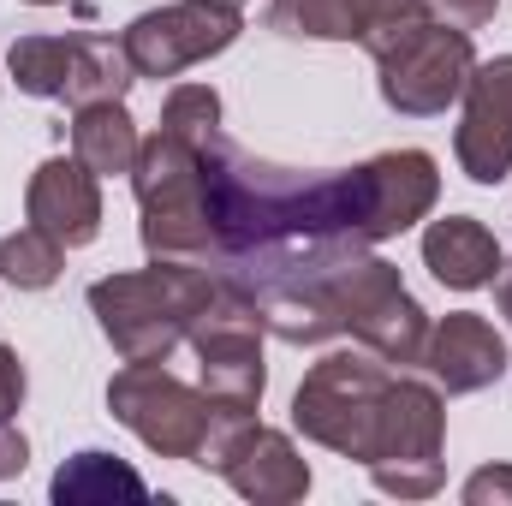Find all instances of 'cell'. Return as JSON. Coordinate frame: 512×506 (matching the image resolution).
I'll use <instances>...</instances> for the list:
<instances>
[{"label":"cell","mask_w":512,"mask_h":506,"mask_svg":"<svg viewBox=\"0 0 512 506\" xmlns=\"http://www.w3.org/2000/svg\"><path fill=\"white\" fill-rule=\"evenodd\" d=\"M18 405H24V364L12 346H0V423H12Z\"/></svg>","instance_id":"7402d4cb"},{"label":"cell","mask_w":512,"mask_h":506,"mask_svg":"<svg viewBox=\"0 0 512 506\" xmlns=\"http://www.w3.org/2000/svg\"><path fill=\"white\" fill-rule=\"evenodd\" d=\"M465 506H512V465H483L465 477Z\"/></svg>","instance_id":"44dd1931"},{"label":"cell","mask_w":512,"mask_h":506,"mask_svg":"<svg viewBox=\"0 0 512 506\" xmlns=\"http://www.w3.org/2000/svg\"><path fill=\"white\" fill-rule=\"evenodd\" d=\"M387 370L382 358L364 352H328L322 364H310V376L292 393V429L340 459L370 465L376 447V423H382V399H387Z\"/></svg>","instance_id":"277c9868"},{"label":"cell","mask_w":512,"mask_h":506,"mask_svg":"<svg viewBox=\"0 0 512 506\" xmlns=\"http://www.w3.org/2000/svg\"><path fill=\"white\" fill-rule=\"evenodd\" d=\"M423 268L453 292H477L501 274V239L477 215H447L423 233Z\"/></svg>","instance_id":"2e32d148"},{"label":"cell","mask_w":512,"mask_h":506,"mask_svg":"<svg viewBox=\"0 0 512 506\" xmlns=\"http://www.w3.org/2000/svg\"><path fill=\"white\" fill-rule=\"evenodd\" d=\"M459 102H465V114L453 131V155H459L465 179L501 185L512 173V54L477 60Z\"/></svg>","instance_id":"7c38bea8"},{"label":"cell","mask_w":512,"mask_h":506,"mask_svg":"<svg viewBox=\"0 0 512 506\" xmlns=\"http://www.w3.org/2000/svg\"><path fill=\"white\" fill-rule=\"evenodd\" d=\"M197 465L221 471L227 489L256 506H292L310 495L304 453L292 447L286 429H268L262 417H227V423H215V435H209V447H203Z\"/></svg>","instance_id":"8fae6325"},{"label":"cell","mask_w":512,"mask_h":506,"mask_svg":"<svg viewBox=\"0 0 512 506\" xmlns=\"http://www.w3.org/2000/svg\"><path fill=\"white\" fill-rule=\"evenodd\" d=\"M131 191L149 262H197L256 298L274 280L322 274L417 227L441 197V173L429 149L298 173L245 155L227 131L179 137L155 126L137 149Z\"/></svg>","instance_id":"6da1fadb"},{"label":"cell","mask_w":512,"mask_h":506,"mask_svg":"<svg viewBox=\"0 0 512 506\" xmlns=\"http://www.w3.org/2000/svg\"><path fill=\"white\" fill-rule=\"evenodd\" d=\"M489 286H495V304H501V316H507V328H512V262L507 256H501V274Z\"/></svg>","instance_id":"d4e9b609"},{"label":"cell","mask_w":512,"mask_h":506,"mask_svg":"<svg viewBox=\"0 0 512 506\" xmlns=\"http://www.w3.org/2000/svg\"><path fill=\"white\" fill-rule=\"evenodd\" d=\"M239 30H245L239 0H173V6L137 12L120 30V48L137 78H179L185 66L227 54Z\"/></svg>","instance_id":"30bf717a"},{"label":"cell","mask_w":512,"mask_h":506,"mask_svg":"<svg viewBox=\"0 0 512 506\" xmlns=\"http://www.w3.org/2000/svg\"><path fill=\"white\" fill-rule=\"evenodd\" d=\"M108 411L161 459H203V447L215 435L209 393L179 381L167 364H126L108 381Z\"/></svg>","instance_id":"9c48e42d"},{"label":"cell","mask_w":512,"mask_h":506,"mask_svg":"<svg viewBox=\"0 0 512 506\" xmlns=\"http://www.w3.org/2000/svg\"><path fill=\"white\" fill-rule=\"evenodd\" d=\"M441 447H447V405L429 381L393 376L370 447V483L393 501H429L441 489Z\"/></svg>","instance_id":"52a82bcc"},{"label":"cell","mask_w":512,"mask_h":506,"mask_svg":"<svg viewBox=\"0 0 512 506\" xmlns=\"http://www.w3.org/2000/svg\"><path fill=\"white\" fill-rule=\"evenodd\" d=\"M24 215H30V227L54 233L66 251H78V245H90L102 233V179L78 155H48L30 173Z\"/></svg>","instance_id":"4fadbf2b"},{"label":"cell","mask_w":512,"mask_h":506,"mask_svg":"<svg viewBox=\"0 0 512 506\" xmlns=\"http://www.w3.org/2000/svg\"><path fill=\"white\" fill-rule=\"evenodd\" d=\"M6 72L24 96L42 102H126V90L137 84L126 48L114 36L96 30H72V36H18L6 48Z\"/></svg>","instance_id":"ba28073f"},{"label":"cell","mask_w":512,"mask_h":506,"mask_svg":"<svg viewBox=\"0 0 512 506\" xmlns=\"http://www.w3.org/2000/svg\"><path fill=\"white\" fill-rule=\"evenodd\" d=\"M423 370L447 393H483V387H495V381L507 376V340H501V328L489 316L453 310V316H441L429 328Z\"/></svg>","instance_id":"9a60e30c"},{"label":"cell","mask_w":512,"mask_h":506,"mask_svg":"<svg viewBox=\"0 0 512 506\" xmlns=\"http://www.w3.org/2000/svg\"><path fill=\"white\" fill-rule=\"evenodd\" d=\"M322 292L334 304L340 334H352L358 346H370L382 364H423V340H429V316L411 298V286L399 280V268L382 256L358 251L334 268H322Z\"/></svg>","instance_id":"5b68a950"},{"label":"cell","mask_w":512,"mask_h":506,"mask_svg":"<svg viewBox=\"0 0 512 506\" xmlns=\"http://www.w3.org/2000/svg\"><path fill=\"white\" fill-rule=\"evenodd\" d=\"M161 131H179V137L221 131V96L209 84H173L167 102H161Z\"/></svg>","instance_id":"ffe728a7"},{"label":"cell","mask_w":512,"mask_h":506,"mask_svg":"<svg viewBox=\"0 0 512 506\" xmlns=\"http://www.w3.org/2000/svg\"><path fill=\"white\" fill-rule=\"evenodd\" d=\"M24 465H30V441H24L12 423H0V483H6V477H18Z\"/></svg>","instance_id":"cb8c5ba5"},{"label":"cell","mask_w":512,"mask_h":506,"mask_svg":"<svg viewBox=\"0 0 512 506\" xmlns=\"http://www.w3.org/2000/svg\"><path fill=\"white\" fill-rule=\"evenodd\" d=\"M262 334H268V328H262L256 298L221 280L215 304L197 316V328H191V340H185V346L197 352V387L209 393L215 423H227V417H256L262 387H268Z\"/></svg>","instance_id":"8992f818"},{"label":"cell","mask_w":512,"mask_h":506,"mask_svg":"<svg viewBox=\"0 0 512 506\" xmlns=\"http://www.w3.org/2000/svg\"><path fill=\"white\" fill-rule=\"evenodd\" d=\"M215 292L221 280L197 262H149L131 274H102L90 286V316L126 364H167L191 340Z\"/></svg>","instance_id":"7a4b0ae2"},{"label":"cell","mask_w":512,"mask_h":506,"mask_svg":"<svg viewBox=\"0 0 512 506\" xmlns=\"http://www.w3.org/2000/svg\"><path fill=\"white\" fill-rule=\"evenodd\" d=\"M137 120L126 114V102H84L72 108V155L96 173V179H114L137 167Z\"/></svg>","instance_id":"e0dca14e"},{"label":"cell","mask_w":512,"mask_h":506,"mask_svg":"<svg viewBox=\"0 0 512 506\" xmlns=\"http://www.w3.org/2000/svg\"><path fill=\"white\" fill-rule=\"evenodd\" d=\"M435 12H447L453 24H465V30H483V24H495V12H501V0H429Z\"/></svg>","instance_id":"603a6c76"},{"label":"cell","mask_w":512,"mask_h":506,"mask_svg":"<svg viewBox=\"0 0 512 506\" xmlns=\"http://www.w3.org/2000/svg\"><path fill=\"white\" fill-rule=\"evenodd\" d=\"M370 60H376V84H382V102L405 120H435L447 114L459 96H465V78L477 66V48H471V30L453 24V18H411V24H393L382 36L364 42Z\"/></svg>","instance_id":"3957f363"},{"label":"cell","mask_w":512,"mask_h":506,"mask_svg":"<svg viewBox=\"0 0 512 506\" xmlns=\"http://www.w3.org/2000/svg\"><path fill=\"white\" fill-rule=\"evenodd\" d=\"M66 268V245L42 227H18L0 239V280L18 286V292H48Z\"/></svg>","instance_id":"d6986e66"},{"label":"cell","mask_w":512,"mask_h":506,"mask_svg":"<svg viewBox=\"0 0 512 506\" xmlns=\"http://www.w3.org/2000/svg\"><path fill=\"white\" fill-rule=\"evenodd\" d=\"M435 12L429 0H268V30L292 42H370Z\"/></svg>","instance_id":"5bb4252c"},{"label":"cell","mask_w":512,"mask_h":506,"mask_svg":"<svg viewBox=\"0 0 512 506\" xmlns=\"http://www.w3.org/2000/svg\"><path fill=\"white\" fill-rule=\"evenodd\" d=\"M24 6H60V0H24Z\"/></svg>","instance_id":"484cf974"},{"label":"cell","mask_w":512,"mask_h":506,"mask_svg":"<svg viewBox=\"0 0 512 506\" xmlns=\"http://www.w3.org/2000/svg\"><path fill=\"white\" fill-rule=\"evenodd\" d=\"M48 489H54L60 506L66 501L72 506L78 501H114V495H120V501H149V483H143L131 465H120L114 453H96V447H90V453H72V459L54 471Z\"/></svg>","instance_id":"ac0fdd59"}]
</instances>
